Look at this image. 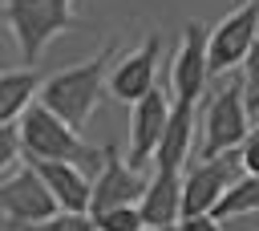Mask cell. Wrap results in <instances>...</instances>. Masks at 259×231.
<instances>
[{
	"mask_svg": "<svg viewBox=\"0 0 259 231\" xmlns=\"http://www.w3.org/2000/svg\"><path fill=\"white\" fill-rule=\"evenodd\" d=\"M239 166H243V174H259V130L239 142Z\"/></svg>",
	"mask_w": 259,
	"mask_h": 231,
	"instance_id": "cell-20",
	"label": "cell"
},
{
	"mask_svg": "<svg viewBox=\"0 0 259 231\" xmlns=\"http://www.w3.org/2000/svg\"><path fill=\"white\" fill-rule=\"evenodd\" d=\"M166 113H170V93L158 85L134 101V113H130V166L134 170H142L154 158L158 138L166 130Z\"/></svg>",
	"mask_w": 259,
	"mask_h": 231,
	"instance_id": "cell-10",
	"label": "cell"
},
{
	"mask_svg": "<svg viewBox=\"0 0 259 231\" xmlns=\"http://www.w3.org/2000/svg\"><path fill=\"white\" fill-rule=\"evenodd\" d=\"M202 89H206V28L198 20H190L182 28V49L174 57V93L170 97L198 105Z\"/></svg>",
	"mask_w": 259,
	"mask_h": 231,
	"instance_id": "cell-11",
	"label": "cell"
},
{
	"mask_svg": "<svg viewBox=\"0 0 259 231\" xmlns=\"http://www.w3.org/2000/svg\"><path fill=\"white\" fill-rule=\"evenodd\" d=\"M243 101H247V113L259 118V36L243 57Z\"/></svg>",
	"mask_w": 259,
	"mask_h": 231,
	"instance_id": "cell-18",
	"label": "cell"
},
{
	"mask_svg": "<svg viewBox=\"0 0 259 231\" xmlns=\"http://www.w3.org/2000/svg\"><path fill=\"white\" fill-rule=\"evenodd\" d=\"M4 24L12 28L24 69H36L40 53L61 32L81 28V16H77V0H4Z\"/></svg>",
	"mask_w": 259,
	"mask_h": 231,
	"instance_id": "cell-3",
	"label": "cell"
},
{
	"mask_svg": "<svg viewBox=\"0 0 259 231\" xmlns=\"http://www.w3.org/2000/svg\"><path fill=\"white\" fill-rule=\"evenodd\" d=\"M36 69H0V126H16V118L36 101Z\"/></svg>",
	"mask_w": 259,
	"mask_h": 231,
	"instance_id": "cell-15",
	"label": "cell"
},
{
	"mask_svg": "<svg viewBox=\"0 0 259 231\" xmlns=\"http://www.w3.org/2000/svg\"><path fill=\"white\" fill-rule=\"evenodd\" d=\"M239 170L243 166H239L235 150L214 154V158H198V162L182 166V215H206L219 203V195L239 178Z\"/></svg>",
	"mask_w": 259,
	"mask_h": 231,
	"instance_id": "cell-6",
	"label": "cell"
},
{
	"mask_svg": "<svg viewBox=\"0 0 259 231\" xmlns=\"http://www.w3.org/2000/svg\"><path fill=\"white\" fill-rule=\"evenodd\" d=\"M255 36H259V4H243L214 28H206V77H227L231 69H239Z\"/></svg>",
	"mask_w": 259,
	"mask_h": 231,
	"instance_id": "cell-5",
	"label": "cell"
},
{
	"mask_svg": "<svg viewBox=\"0 0 259 231\" xmlns=\"http://www.w3.org/2000/svg\"><path fill=\"white\" fill-rule=\"evenodd\" d=\"M190 142H194V101H178V97H170L166 130H162L158 150H154L158 170H182L186 158H190Z\"/></svg>",
	"mask_w": 259,
	"mask_h": 231,
	"instance_id": "cell-12",
	"label": "cell"
},
{
	"mask_svg": "<svg viewBox=\"0 0 259 231\" xmlns=\"http://www.w3.org/2000/svg\"><path fill=\"white\" fill-rule=\"evenodd\" d=\"M20 231H97L89 215H69V211H57L53 219H40V223H28Z\"/></svg>",
	"mask_w": 259,
	"mask_h": 231,
	"instance_id": "cell-19",
	"label": "cell"
},
{
	"mask_svg": "<svg viewBox=\"0 0 259 231\" xmlns=\"http://www.w3.org/2000/svg\"><path fill=\"white\" fill-rule=\"evenodd\" d=\"M251 134V113H247V101H243V81L239 77H227L206 109H202V146H198V158H214V154H227V150H239V142Z\"/></svg>",
	"mask_w": 259,
	"mask_h": 231,
	"instance_id": "cell-4",
	"label": "cell"
},
{
	"mask_svg": "<svg viewBox=\"0 0 259 231\" xmlns=\"http://www.w3.org/2000/svg\"><path fill=\"white\" fill-rule=\"evenodd\" d=\"M174 227H178V231H223V219H214V215L206 211V215H182Z\"/></svg>",
	"mask_w": 259,
	"mask_h": 231,
	"instance_id": "cell-22",
	"label": "cell"
},
{
	"mask_svg": "<svg viewBox=\"0 0 259 231\" xmlns=\"http://www.w3.org/2000/svg\"><path fill=\"white\" fill-rule=\"evenodd\" d=\"M243 4H259V0H243Z\"/></svg>",
	"mask_w": 259,
	"mask_h": 231,
	"instance_id": "cell-24",
	"label": "cell"
},
{
	"mask_svg": "<svg viewBox=\"0 0 259 231\" xmlns=\"http://www.w3.org/2000/svg\"><path fill=\"white\" fill-rule=\"evenodd\" d=\"M57 211H61L57 199L49 195L45 178L32 166H24V170H16L12 178L0 182V215H4L8 231H20V227L40 223V219H53Z\"/></svg>",
	"mask_w": 259,
	"mask_h": 231,
	"instance_id": "cell-7",
	"label": "cell"
},
{
	"mask_svg": "<svg viewBox=\"0 0 259 231\" xmlns=\"http://www.w3.org/2000/svg\"><path fill=\"white\" fill-rule=\"evenodd\" d=\"M162 49H166V45H162V32H146V41H142L134 53H125V57L113 61L105 89H109L117 101H125V105H134L138 97H146V93L158 85Z\"/></svg>",
	"mask_w": 259,
	"mask_h": 231,
	"instance_id": "cell-9",
	"label": "cell"
},
{
	"mask_svg": "<svg viewBox=\"0 0 259 231\" xmlns=\"http://www.w3.org/2000/svg\"><path fill=\"white\" fill-rule=\"evenodd\" d=\"M146 190V178L121 162L117 146H101V166H97V178L89 182V211L85 215H101V211H113V207H138Z\"/></svg>",
	"mask_w": 259,
	"mask_h": 231,
	"instance_id": "cell-8",
	"label": "cell"
},
{
	"mask_svg": "<svg viewBox=\"0 0 259 231\" xmlns=\"http://www.w3.org/2000/svg\"><path fill=\"white\" fill-rule=\"evenodd\" d=\"M28 166L45 178V186L57 199L61 211H69V215L89 211V178H85V170L77 162H28Z\"/></svg>",
	"mask_w": 259,
	"mask_h": 231,
	"instance_id": "cell-13",
	"label": "cell"
},
{
	"mask_svg": "<svg viewBox=\"0 0 259 231\" xmlns=\"http://www.w3.org/2000/svg\"><path fill=\"white\" fill-rule=\"evenodd\" d=\"M16 158H20V138H16V126H0V170H8Z\"/></svg>",
	"mask_w": 259,
	"mask_h": 231,
	"instance_id": "cell-21",
	"label": "cell"
},
{
	"mask_svg": "<svg viewBox=\"0 0 259 231\" xmlns=\"http://www.w3.org/2000/svg\"><path fill=\"white\" fill-rule=\"evenodd\" d=\"M138 215H142L146 227L178 223V215H182V170H154V178L146 182V190L138 199Z\"/></svg>",
	"mask_w": 259,
	"mask_h": 231,
	"instance_id": "cell-14",
	"label": "cell"
},
{
	"mask_svg": "<svg viewBox=\"0 0 259 231\" xmlns=\"http://www.w3.org/2000/svg\"><path fill=\"white\" fill-rule=\"evenodd\" d=\"M251 211H259V174H239L210 207L214 219H235V215H251Z\"/></svg>",
	"mask_w": 259,
	"mask_h": 231,
	"instance_id": "cell-16",
	"label": "cell"
},
{
	"mask_svg": "<svg viewBox=\"0 0 259 231\" xmlns=\"http://www.w3.org/2000/svg\"><path fill=\"white\" fill-rule=\"evenodd\" d=\"M16 138H20V154L28 162H77L81 170L101 166V150L89 146L81 138V130H73L65 118H57L40 101H32L16 118Z\"/></svg>",
	"mask_w": 259,
	"mask_h": 231,
	"instance_id": "cell-2",
	"label": "cell"
},
{
	"mask_svg": "<svg viewBox=\"0 0 259 231\" xmlns=\"http://www.w3.org/2000/svg\"><path fill=\"white\" fill-rule=\"evenodd\" d=\"M97 231H142V215L138 207H113V211H101V215H89Z\"/></svg>",
	"mask_w": 259,
	"mask_h": 231,
	"instance_id": "cell-17",
	"label": "cell"
},
{
	"mask_svg": "<svg viewBox=\"0 0 259 231\" xmlns=\"http://www.w3.org/2000/svg\"><path fill=\"white\" fill-rule=\"evenodd\" d=\"M142 231H178L174 223H158V227H142Z\"/></svg>",
	"mask_w": 259,
	"mask_h": 231,
	"instance_id": "cell-23",
	"label": "cell"
},
{
	"mask_svg": "<svg viewBox=\"0 0 259 231\" xmlns=\"http://www.w3.org/2000/svg\"><path fill=\"white\" fill-rule=\"evenodd\" d=\"M113 61H117V41L101 45L93 57L61 69V73L45 77L40 89H36V101L49 105L57 118H65L73 130H85V122L93 118V109H97V101L105 93V81H109Z\"/></svg>",
	"mask_w": 259,
	"mask_h": 231,
	"instance_id": "cell-1",
	"label": "cell"
}]
</instances>
